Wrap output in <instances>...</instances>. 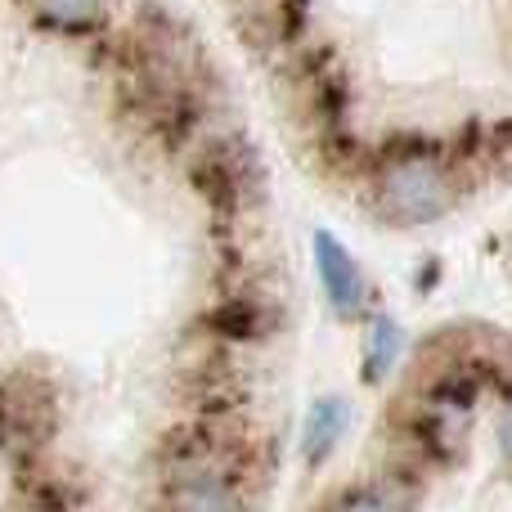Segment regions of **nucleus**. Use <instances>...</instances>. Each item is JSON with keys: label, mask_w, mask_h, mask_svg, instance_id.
I'll return each mask as SVG.
<instances>
[{"label": "nucleus", "mask_w": 512, "mask_h": 512, "mask_svg": "<svg viewBox=\"0 0 512 512\" xmlns=\"http://www.w3.org/2000/svg\"><path fill=\"white\" fill-rule=\"evenodd\" d=\"M292 512H512V333L418 337Z\"/></svg>", "instance_id": "f257e3e1"}, {"label": "nucleus", "mask_w": 512, "mask_h": 512, "mask_svg": "<svg viewBox=\"0 0 512 512\" xmlns=\"http://www.w3.org/2000/svg\"><path fill=\"white\" fill-rule=\"evenodd\" d=\"M36 14L63 36H90L104 27L108 0H36Z\"/></svg>", "instance_id": "f03ea898"}]
</instances>
